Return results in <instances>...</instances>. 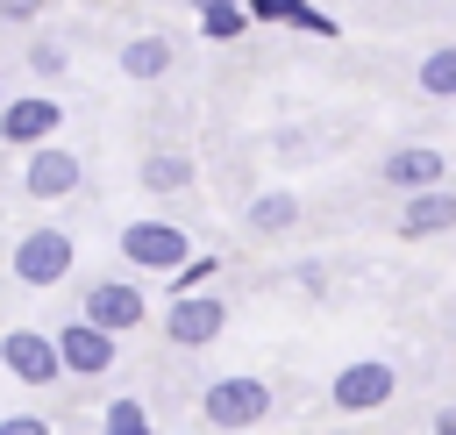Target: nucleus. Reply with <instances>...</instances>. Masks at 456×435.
<instances>
[{
  "label": "nucleus",
  "instance_id": "nucleus-1",
  "mask_svg": "<svg viewBox=\"0 0 456 435\" xmlns=\"http://www.w3.org/2000/svg\"><path fill=\"white\" fill-rule=\"evenodd\" d=\"M264 414H271V385H264V378H242V371H235V378H214V385L200 392V421H207V428H228V435H235V428H256Z\"/></svg>",
  "mask_w": 456,
  "mask_h": 435
},
{
  "label": "nucleus",
  "instance_id": "nucleus-2",
  "mask_svg": "<svg viewBox=\"0 0 456 435\" xmlns=\"http://www.w3.org/2000/svg\"><path fill=\"white\" fill-rule=\"evenodd\" d=\"M121 257H128V271H178V264L192 257V235H185L178 221L142 214V221L121 228Z\"/></svg>",
  "mask_w": 456,
  "mask_h": 435
},
{
  "label": "nucleus",
  "instance_id": "nucleus-3",
  "mask_svg": "<svg viewBox=\"0 0 456 435\" xmlns=\"http://www.w3.org/2000/svg\"><path fill=\"white\" fill-rule=\"evenodd\" d=\"M28 200H71L78 185H86V157L78 150H64V143H36L28 157H21V178H14Z\"/></svg>",
  "mask_w": 456,
  "mask_h": 435
},
{
  "label": "nucleus",
  "instance_id": "nucleus-4",
  "mask_svg": "<svg viewBox=\"0 0 456 435\" xmlns=\"http://www.w3.org/2000/svg\"><path fill=\"white\" fill-rule=\"evenodd\" d=\"M392 392H399V371H392L385 357H356V364H342L335 385H328V399H335L342 414H370V406H385Z\"/></svg>",
  "mask_w": 456,
  "mask_h": 435
},
{
  "label": "nucleus",
  "instance_id": "nucleus-5",
  "mask_svg": "<svg viewBox=\"0 0 456 435\" xmlns=\"http://www.w3.org/2000/svg\"><path fill=\"white\" fill-rule=\"evenodd\" d=\"M57 121H64V100H50V93L0 100V143H7V150H36V143H50Z\"/></svg>",
  "mask_w": 456,
  "mask_h": 435
},
{
  "label": "nucleus",
  "instance_id": "nucleus-6",
  "mask_svg": "<svg viewBox=\"0 0 456 435\" xmlns=\"http://www.w3.org/2000/svg\"><path fill=\"white\" fill-rule=\"evenodd\" d=\"M71 257H78L71 235L43 221V228H28V235L14 242V278H21V285H57V278L71 271Z\"/></svg>",
  "mask_w": 456,
  "mask_h": 435
},
{
  "label": "nucleus",
  "instance_id": "nucleus-7",
  "mask_svg": "<svg viewBox=\"0 0 456 435\" xmlns=\"http://www.w3.org/2000/svg\"><path fill=\"white\" fill-rule=\"evenodd\" d=\"M0 364H7L21 385H57V378H64L57 335H43V328H7V335H0Z\"/></svg>",
  "mask_w": 456,
  "mask_h": 435
},
{
  "label": "nucleus",
  "instance_id": "nucleus-8",
  "mask_svg": "<svg viewBox=\"0 0 456 435\" xmlns=\"http://www.w3.org/2000/svg\"><path fill=\"white\" fill-rule=\"evenodd\" d=\"M78 314L121 335V328H142L150 300H142V285H128V278H93V285H86V300H78Z\"/></svg>",
  "mask_w": 456,
  "mask_h": 435
},
{
  "label": "nucleus",
  "instance_id": "nucleus-9",
  "mask_svg": "<svg viewBox=\"0 0 456 435\" xmlns=\"http://www.w3.org/2000/svg\"><path fill=\"white\" fill-rule=\"evenodd\" d=\"M221 328H228V307H221L214 292H178L171 314H164V335H171L178 349H207Z\"/></svg>",
  "mask_w": 456,
  "mask_h": 435
},
{
  "label": "nucleus",
  "instance_id": "nucleus-10",
  "mask_svg": "<svg viewBox=\"0 0 456 435\" xmlns=\"http://www.w3.org/2000/svg\"><path fill=\"white\" fill-rule=\"evenodd\" d=\"M57 357H64V371L71 378H100V371H114V328H100V321H64L57 328Z\"/></svg>",
  "mask_w": 456,
  "mask_h": 435
},
{
  "label": "nucleus",
  "instance_id": "nucleus-11",
  "mask_svg": "<svg viewBox=\"0 0 456 435\" xmlns=\"http://www.w3.org/2000/svg\"><path fill=\"white\" fill-rule=\"evenodd\" d=\"M442 228H456V193H449V185H420V193H406V207H399V235H442Z\"/></svg>",
  "mask_w": 456,
  "mask_h": 435
},
{
  "label": "nucleus",
  "instance_id": "nucleus-12",
  "mask_svg": "<svg viewBox=\"0 0 456 435\" xmlns=\"http://www.w3.org/2000/svg\"><path fill=\"white\" fill-rule=\"evenodd\" d=\"M442 171H449V157H435V150H420V143H406V150H392V157L378 164V178H385V185H399V193L442 185Z\"/></svg>",
  "mask_w": 456,
  "mask_h": 435
},
{
  "label": "nucleus",
  "instance_id": "nucleus-13",
  "mask_svg": "<svg viewBox=\"0 0 456 435\" xmlns=\"http://www.w3.org/2000/svg\"><path fill=\"white\" fill-rule=\"evenodd\" d=\"M292 228H299V193L271 185L249 200V235H292Z\"/></svg>",
  "mask_w": 456,
  "mask_h": 435
},
{
  "label": "nucleus",
  "instance_id": "nucleus-14",
  "mask_svg": "<svg viewBox=\"0 0 456 435\" xmlns=\"http://www.w3.org/2000/svg\"><path fill=\"white\" fill-rule=\"evenodd\" d=\"M171 57H178V50H171V36H128V43H121V71H128V78H142V86H150V78H164V71H171Z\"/></svg>",
  "mask_w": 456,
  "mask_h": 435
},
{
  "label": "nucleus",
  "instance_id": "nucleus-15",
  "mask_svg": "<svg viewBox=\"0 0 456 435\" xmlns=\"http://www.w3.org/2000/svg\"><path fill=\"white\" fill-rule=\"evenodd\" d=\"M135 178H142V193H185L192 185V157L185 150H150L135 164Z\"/></svg>",
  "mask_w": 456,
  "mask_h": 435
},
{
  "label": "nucleus",
  "instance_id": "nucleus-16",
  "mask_svg": "<svg viewBox=\"0 0 456 435\" xmlns=\"http://www.w3.org/2000/svg\"><path fill=\"white\" fill-rule=\"evenodd\" d=\"M242 29H249V7H242V0L200 7V36H207V43H228V36H242Z\"/></svg>",
  "mask_w": 456,
  "mask_h": 435
},
{
  "label": "nucleus",
  "instance_id": "nucleus-17",
  "mask_svg": "<svg viewBox=\"0 0 456 435\" xmlns=\"http://www.w3.org/2000/svg\"><path fill=\"white\" fill-rule=\"evenodd\" d=\"M420 93L428 100H456V50H428L420 57Z\"/></svg>",
  "mask_w": 456,
  "mask_h": 435
},
{
  "label": "nucleus",
  "instance_id": "nucleus-18",
  "mask_svg": "<svg viewBox=\"0 0 456 435\" xmlns=\"http://www.w3.org/2000/svg\"><path fill=\"white\" fill-rule=\"evenodd\" d=\"M100 435H150V414H142V399H135V392L107 399V414H100Z\"/></svg>",
  "mask_w": 456,
  "mask_h": 435
},
{
  "label": "nucleus",
  "instance_id": "nucleus-19",
  "mask_svg": "<svg viewBox=\"0 0 456 435\" xmlns=\"http://www.w3.org/2000/svg\"><path fill=\"white\" fill-rule=\"evenodd\" d=\"M214 271H221V264H214V257H185V264H178V271H171V292H200V285H207V278H214Z\"/></svg>",
  "mask_w": 456,
  "mask_h": 435
},
{
  "label": "nucleus",
  "instance_id": "nucleus-20",
  "mask_svg": "<svg viewBox=\"0 0 456 435\" xmlns=\"http://www.w3.org/2000/svg\"><path fill=\"white\" fill-rule=\"evenodd\" d=\"M242 7H249V21H285V29L299 14V0H242Z\"/></svg>",
  "mask_w": 456,
  "mask_h": 435
},
{
  "label": "nucleus",
  "instance_id": "nucleus-21",
  "mask_svg": "<svg viewBox=\"0 0 456 435\" xmlns=\"http://www.w3.org/2000/svg\"><path fill=\"white\" fill-rule=\"evenodd\" d=\"M28 64H36V78H57V71H64L71 57H64L57 43H36V50H28Z\"/></svg>",
  "mask_w": 456,
  "mask_h": 435
},
{
  "label": "nucleus",
  "instance_id": "nucleus-22",
  "mask_svg": "<svg viewBox=\"0 0 456 435\" xmlns=\"http://www.w3.org/2000/svg\"><path fill=\"white\" fill-rule=\"evenodd\" d=\"M292 29H306V36H335V14H321V7H306V0H299Z\"/></svg>",
  "mask_w": 456,
  "mask_h": 435
},
{
  "label": "nucleus",
  "instance_id": "nucleus-23",
  "mask_svg": "<svg viewBox=\"0 0 456 435\" xmlns=\"http://www.w3.org/2000/svg\"><path fill=\"white\" fill-rule=\"evenodd\" d=\"M0 435H50V421H43V414H7Z\"/></svg>",
  "mask_w": 456,
  "mask_h": 435
},
{
  "label": "nucleus",
  "instance_id": "nucleus-24",
  "mask_svg": "<svg viewBox=\"0 0 456 435\" xmlns=\"http://www.w3.org/2000/svg\"><path fill=\"white\" fill-rule=\"evenodd\" d=\"M50 0H0V21H36Z\"/></svg>",
  "mask_w": 456,
  "mask_h": 435
},
{
  "label": "nucleus",
  "instance_id": "nucleus-25",
  "mask_svg": "<svg viewBox=\"0 0 456 435\" xmlns=\"http://www.w3.org/2000/svg\"><path fill=\"white\" fill-rule=\"evenodd\" d=\"M435 435H456V406H442V414H435Z\"/></svg>",
  "mask_w": 456,
  "mask_h": 435
},
{
  "label": "nucleus",
  "instance_id": "nucleus-26",
  "mask_svg": "<svg viewBox=\"0 0 456 435\" xmlns=\"http://www.w3.org/2000/svg\"><path fill=\"white\" fill-rule=\"evenodd\" d=\"M185 7H192V14H200V7H221V0H185Z\"/></svg>",
  "mask_w": 456,
  "mask_h": 435
},
{
  "label": "nucleus",
  "instance_id": "nucleus-27",
  "mask_svg": "<svg viewBox=\"0 0 456 435\" xmlns=\"http://www.w3.org/2000/svg\"><path fill=\"white\" fill-rule=\"evenodd\" d=\"M0 100H7V93H0Z\"/></svg>",
  "mask_w": 456,
  "mask_h": 435
}]
</instances>
